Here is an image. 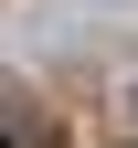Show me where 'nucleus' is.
Here are the masks:
<instances>
[{
  "label": "nucleus",
  "mask_w": 138,
  "mask_h": 148,
  "mask_svg": "<svg viewBox=\"0 0 138 148\" xmlns=\"http://www.w3.org/2000/svg\"><path fill=\"white\" fill-rule=\"evenodd\" d=\"M64 127H53V106L32 95L21 74H0V148H53Z\"/></svg>",
  "instance_id": "1"
}]
</instances>
